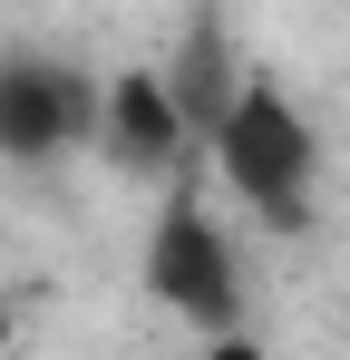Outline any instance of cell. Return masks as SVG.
<instances>
[{
	"label": "cell",
	"mask_w": 350,
	"mask_h": 360,
	"mask_svg": "<svg viewBox=\"0 0 350 360\" xmlns=\"http://www.w3.org/2000/svg\"><path fill=\"white\" fill-rule=\"evenodd\" d=\"M205 146H214L224 195H243V214H263L273 234H292V224L311 214V185H321V136H311V117L292 108L283 78H243V88L224 98V117L205 127Z\"/></svg>",
	"instance_id": "1"
},
{
	"label": "cell",
	"mask_w": 350,
	"mask_h": 360,
	"mask_svg": "<svg viewBox=\"0 0 350 360\" xmlns=\"http://www.w3.org/2000/svg\"><path fill=\"white\" fill-rule=\"evenodd\" d=\"M146 292L166 302L175 321H195L205 341L214 331H243V273H233V243L224 224L175 185L166 214H156V234H146Z\"/></svg>",
	"instance_id": "2"
},
{
	"label": "cell",
	"mask_w": 350,
	"mask_h": 360,
	"mask_svg": "<svg viewBox=\"0 0 350 360\" xmlns=\"http://www.w3.org/2000/svg\"><path fill=\"white\" fill-rule=\"evenodd\" d=\"M98 136V78L68 59H0V156L10 166H49L68 146Z\"/></svg>",
	"instance_id": "3"
},
{
	"label": "cell",
	"mask_w": 350,
	"mask_h": 360,
	"mask_svg": "<svg viewBox=\"0 0 350 360\" xmlns=\"http://www.w3.org/2000/svg\"><path fill=\"white\" fill-rule=\"evenodd\" d=\"M98 146H108L127 176H175L185 117H175V98H166L156 68H117V78H98Z\"/></svg>",
	"instance_id": "4"
},
{
	"label": "cell",
	"mask_w": 350,
	"mask_h": 360,
	"mask_svg": "<svg viewBox=\"0 0 350 360\" xmlns=\"http://www.w3.org/2000/svg\"><path fill=\"white\" fill-rule=\"evenodd\" d=\"M166 98H175V117H185V136H205V127L224 117V98L243 88V49L224 39V10L214 0H195V20H185V39L166 49Z\"/></svg>",
	"instance_id": "5"
},
{
	"label": "cell",
	"mask_w": 350,
	"mask_h": 360,
	"mask_svg": "<svg viewBox=\"0 0 350 360\" xmlns=\"http://www.w3.org/2000/svg\"><path fill=\"white\" fill-rule=\"evenodd\" d=\"M195 360H273V351H263L253 331H214V341H205V351H195Z\"/></svg>",
	"instance_id": "6"
},
{
	"label": "cell",
	"mask_w": 350,
	"mask_h": 360,
	"mask_svg": "<svg viewBox=\"0 0 350 360\" xmlns=\"http://www.w3.org/2000/svg\"><path fill=\"white\" fill-rule=\"evenodd\" d=\"M10 331H20V302H10V283H0V351H10Z\"/></svg>",
	"instance_id": "7"
}]
</instances>
